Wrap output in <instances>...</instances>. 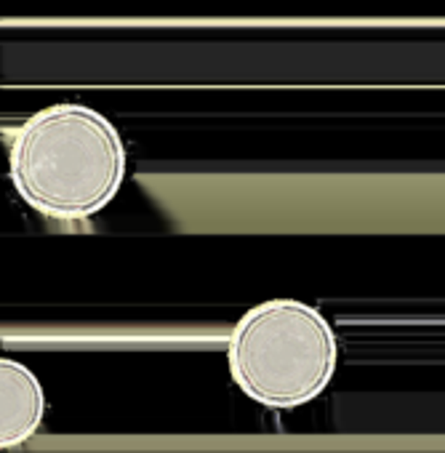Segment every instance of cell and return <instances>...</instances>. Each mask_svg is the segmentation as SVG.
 <instances>
[{"instance_id": "6da1fadb", "label": "cell", "mask_w": 445, "mask_h": 453, "mask_svg": "<svg viewBox=\"0 0 445 453\" xmlns=\"http://www.w3.org/2000/svg\"><path fill=\"white\" fill-rule=\"evenodd\" d=\"M9 171L22 200L43 216L88 219L120 192L126 144L99 110L59 102L19 126Z\"/></svg>"}, {"instance_id": "7a4b0ae2", "label": "cell", "mask_w": 445, "mask_h": 453, "mask_svg": "<svg viewBox=\"0 0 445 453\" xmlns=\"http://www.w3.org/2000/svg\"><path fill=\"white\" fill-rule=\"evenodd\" d=\"M339 342L320 310L270 299L249 310L227 339V365L241 392L267 408H299L334 379Z\"/></svg>"}, {"instance_id": "3957f363", "label": "cell", "mask_w": 445, "mask_h": 453, "mask_svg": "<svg viewBox=\"0 0 445 453\" xmlns=\"http://www.w3.org/2000/svg\"><path fill=\"white\" fill-rule=\"evenodd\" d=\"M43 413L46 395L38 376L27 365L4 357L0 363V440H4V448L30 440L41 429Z\"/></svg>"}]
</instances>
